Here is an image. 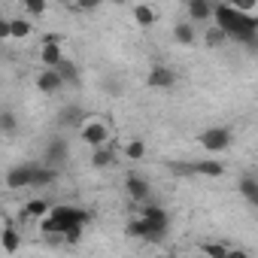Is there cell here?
I'll use <instances>...</instances> for the list:
<instances>
[{"label": "cell", "mask_w": 258, "mask_h": 258, "mask_svg": "<svg viewBox=\"0 0 258 258\" xmlns=\"http://www.w3.org/2000/svg\"><path fill=\"white\" fill-rule=\"evenodd\" d=\"M124 191H127V198H131L134 204H146L149 195H152V185H149L146 176H140L137 170H131V173L124 176Z\"/></svg>", "instance_id": "obj_8"}, {"label": "cell", "mask_w": 258, "mask_h": 258, "mask_svg": "<svg viewBox=\"0 0 258 258\" xmlns=\"http://www.w3.org/2000/svg\"><path fill=\"white\" fill-rule=\"evenodd\" d=\"M25 10H28V16H46L49 4L46 0H25Z\"/></svg>", "instance_id": "obj_28"}, {"label": "cell", "mask_w": 258, "mask_h": 258, "mask_svg": "<svg viewBox=\"0 0 258 258\" xmlns=\"http://www.w3.org/2000/svg\"><path fill=\"white\" fill-rule=\"evenodd\" d=\"M240 195L249 207H258V179L252 173H243L240 176Z\"/></svg>", "instance_id": "obj_20"}, {"label": "cell", "mask_w": 258, "mask_h": 258, "mask_svg": "<svg viewBox=\"0 0 258 258\" xmlns=\"http://www.w3.org/2000/svg\"><path fill=\"white\" fill-rule=\"evenodd\" d=\"M191 176H210V179H219V176H225V164L216 161V158L191 161Z\"/></svg>", "instance_id": "obj_15"}, {"label": "cell", "mask_w": 258, "mask_h": 258, "mask_svg": "<svg viewBox=\"0 0 258 258\" xmlns=\"http://www.w3.org/2000/svg\"><path fill=\"white\" fill-rule=\"evenodd\" d=\"M188 25H207L213 19V4H207V0H188Z\"/></svg>", "instance_id": "obj_13"}, {"label": "cell", "mask_w": 258, "mask_h": 258, "mask_svg": "<svg viewBox=\"0 0 258 258\" xmlns=\"http://www.w3.org/2000/svg\"><path fill=\"white\" fill-rule=\"evenodd\" d=\"M134 22H137L140 28H152V25H155V10H152L149 4H137V7H134Z\"/></svg>", "instance_id": "obj_24"}, {"label": "cell", "mask_w": 258, "mask_h": 258, "mask_svg": "<svg viewBox=\"0 0 258 258\" xmlns=\"http://www.w3.org/2000/svg\"><path fill=\"white\" fill-rule=\"evenodd\" d=\"M228 243H222V240H207V243H201V252L207 255V258H225L228 255Z\"/></svg>", "instance_id": "obj_25"}, {"label": "cell", "mask_w": 258, "mask_h": 258, "mask_svg": "<svg viewBox=\"0 0 258 258\" xmlns=\"http://www.w3.org/2000/svg\"><path fill=\"white\" fill-rule=\"evenodd\" d=\"M10 40V19H0V43Z\"/></svg>", "instance_id": "obj_29"}, {"label": "cell", "mask_w": 258, "mask_h": 258, "mask_svg": "<svg viewBox=\"0 0 258 258\" xmlns=\"http://www.w3.org/2000/svg\"><path fill=\"white\" fill-rule=\"evenodd\" d=\"M124 158H131V161H143L146 158V143L143 140H131L124 146Z\"/></svg>", "instance_id": "obj_27"}, {"label": "cell", "mask_w": 258, "mask_h": 258, "mask_svg": "<svg viewBox=\"0 0 258 258\" xmlns=\"http://www.w3.org/2000/svg\"><path fill=\"white\" fill-rule=\"evenodd\" d=\"M137 216L149 225V231H152V243H161V240L167 237V231H170V213H167L161 204L146 201V204H140V213H137Z\"/></svg>", "instance_id": "obj_3"}, {"label": "cell", "mask_w": 258, "mask_h": 258, "mask_svg": "<svg viewBox=\"0 0 258 258\" xmlns=\"http://www.w3.org/2000/svg\"><path fill=\"white\" fill-rule=\"evenodd\" d=\"M231 140H234V134H231V127H225V124L207 127V131L198 137V143H201L207 152H225V149L231 146Z\"/></svg>", "instance_id": "obj_5"}, {"label": "cell", "mask_w": 258, "mask_h": 258, "mask_svg": "<svg viewBox=\"0 0 258 258\" xmlns=\"http://www.w3.org/2000/svg\"><path fill=\"white\" fill-rule=\"evenodd\" d=\"M49 213H52V204H49L46 198H34V201H28V204H25V210L19 213V219H22V222H31V219L43 222Z\"/></svg>", "instance_id": "obj_12"}, {"label": "cell", "mask_w": 258, "mask_h": 258, "mask_svg": "<svg viewBox=\"0 0 258 258\" xmlns=\"http://www.w3.org/2000/svg\"><path fill=\"white\" fill-rule=\"evenodd\" d=\"M176 82H179V76H176V70L167 67V64H152L149 73H146V85L155 88V91H167V88H173Z\"/></svg>", "instance_id": "obj_6"}, {"label": "cell", "mask_w": 258, "mask_h": 258, "mask_svg": "<svg viewBox=\"0 0 258 258\" xmlns=\"http://www.w3.org/2000/svg\"><path fill=\"white\" fill-rule=\"evenodd\" d=\"M4 182H7L10 191L31 188V161H28V164H16V167H10L7 176H4Z\"/></svg>", "instance_id": "obj_9"}, {"label": "cell", "mask_w": 258, "mask_h": 258, "mask_svg": "<svg viewBox=\"0 0 258 258\" xmlns=\"http://www.w3.org/2000/svg\"><path fill=\"white\" fill-rule=\"evenodd\" d=\"M124 234L131 237V240H149V243H152V231H149V225H146L140 216L127 219V225H124Z\"/></svg>", "instance_id": "obj_19"}, {"label": "cell", "mask_w": 258, "mask_h": 258, "mask_svg": "<svg viewBox=\"0 0 258 258\" xmlns=\"http://www.w3.org/2000/svg\"><path fill=\"white\" fill-rule=\"evenodd\" d=\"M0 134H7V137H16L19 134V115L10 106L0 109Z\"/></svg>", "instance_id": "obj_21"}, {"label": "cell", "mask_w": 258, "mask_h": 258, "mask_svg": "<svg viewBox=\"0 0 258 258\" xmlns=\"http://www.w3.org/2000/svg\"><path fill=\"white\" fill-rule=\"evenodd\" d=\"M58 182V170L40 164V161H31V188H52Z\"/></svg>", "instance_id": "obj_11"}, {"label": "cell", "mask_w": 258, "mask_h": 258, "mask_svg": "<svg viewBox=\"0 0 258 258\" xmlns=\"http://www.w3.org/2000/svg\"><path fill=\"white\" fill-rule=\"evenodd\" d=\"M173 40H176L179 46H195V40H198L195 25H188V22H176V25H173Z\"/></svg>", "instance_id": "obj_22"}, {"label": "cell", "mask_w": 258, "mask_h": 258, "mask_svg": "<svg viewBox=\"0 0 258 258\" xmlns=\"http://www.w3.org/2000/svg\"><path fill=\"white\" fill-rule=\"evenodd\" d=\"M55 73H58V79H61L64 85H73V88H79V85H82L79 64H76V61H70V58H64V61L55 67Z\"/></svg>", "instance_id": "obj_14"}, {"label": "cell", "mask_w": 258, "mask_h": 258, "mask_svg": "<svg viewBox=\"0 0 258 258\" xmlns=\"http://www.w3.org/2000/svg\"><path fill=\"white\" fill-rule=\"evenodd\" d=\"M67 161H70V146H67V140H64V137H52V140L46 143V149H43V164L61 173V167H64Z\"/></svg>", "instance_id": "obj_4"}, {"label": "cell", "mask_w": 258, "mask_h": 258, "mask_svg": "<svg viewBox=\"0 0 258 258\" xmlns=\"http://www.w3.org/2000/svg\"><path fill=\"white\" fill-rule=\"evenodd\" d=\"M88 222H91V210H82V207H52V213L40 222V234L52 237V240H61L64 231L85 228Z\"/></svg>", "instance_id": "obj_1"}, {"label": "cell", "mask_w": 258, "mask_h": 258, "mask_svg": "<svg viewBox=\"0 0 258 258\" xmlns=\"http://www.w3.org/2000/svg\"><path fill=\"white\" fill-rule=\"evenodd\" d=\"M225 258H249V252H243V249H228Z\"/></svg>", "instance_id": "obj_30"}, {"label": "cell", "mask_w": 258, "mask_h": 258, "mask_svg": "<svg viewBox=\"0 0 258 258\" xmlns=\"http://www.w3.org/2000/svg\"><path fill=\"white\" fill-rule=\"evenodd\" d=\"M37 88H40L43 94H58V91L64 88V82L58 79L55 70H40V73H37Z\"/></svg>", "instance_id": "obj_18"}, {"label": "cell", "mask_w": 258, "mask_h": 258, "mask_svg": "<svg viewBox=\"0 0 258 258\" xmlns=\"http://www.w3.org/2000/svg\"><path fill=\"white\" fill-rule=\"evenodd\" d=\"M158 258H170V255H158Z\"/></svg>", "instance_id": "obj_31"}, {"label": "cell", "mask_w": 258, "mask_h": 258, "mask_svg": "<svg viewBox=\"0 0 258 258\" xmlns=\"http://www.w3.org/2000/svg\"><path fill=\"white\" fill-rule=\"evenodd\" d=\"M0 246H4L7 255H16V252L22 249V234H19V228H16L13 222L0 228Z\"/></svg>", "instance_id": "obj_16"}, {"label": "cell", "mask_w": 258, "mask_h": 258, "mask_svg": "<svg viewBox=\"0 0 258 258\" xmlns=\"http://www.w3.org/2000/svg\"><path fill=\"white\" fill-rule=\"evenodd\" d=\"M85 118H88V112H85L82 103H64V106L58 109V115H55L58 127H64V131H79Z\"/></svg>", "instance_id": "obj_7"}, {"label": "cell", "mask_w": 258, "mask_h": 258, "mask_svg": "<svg viewBox=\"0 0 258 258\" xmlns=\"http://www.w3.org/2000/svg\"><path fill=\"white\" fill-rule=\"evenodd\" d=\"M34 34L31 19H10V40H28Z\"/></svg>", "instance_id": "obj_23"}, {"label": "cell", "mask_w": 258, "mask_h": 258, "mask_svg": "<svg viewBox=\"0 0 258 258\" xmlns=\"http://www.w3.org/2000/svg\"><path fill=\"white\" fill-rule=\"evenodd\" d=\"M64 43H40V67L43 70H55L64 61Z\"/></svg>", "instance_id": "obj_10"}, {"label": "cell", "mask_w": 258, "mask_h": 258, "mask_svg": "<svg viewBox=\"0 0 258 258\" xmlns=\"http://www.w3.org/2000/svg\"><path fill=\"white\" fill-rule=\"evenodd\" d=\"M204 43H207V49H219V46H225L228 43V37L219 31V28H213V25H207V34H204Z\"/></svg>", "instance_id": "obj_26"}, {"label": "cell", "mask_w": 258, "mask_h": 258, "mask_svg": "<svg viewBox=\"0 0 258 258\" xmlns=\"http://www.w3.org/2000/svg\"><path fill=\"white\" fill-rule=\"evenodd\" d=\"M115 164H118V152H115L112 146L94 149V155H91V167H94V170H109V167H115Z\"/></svg>", "instance_id": "obj_17"}, {"label": "cell", "mask_w": 258, "mask_h": 258, "mask_svg": "<svg viewBox=\"0 0 258 258\" xmlns=\"http://www.w3.org/2000/svg\"><path fill=\"white\" fill-rule=\"evenodd\" d=\"M79 137H82L85 146H91V149H103V146L112 143V127H109L106 118H100V115H88V118L82 121V127H79Z\"/></svg>", "instance_id": "obj_2"}]
</instances>
